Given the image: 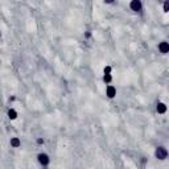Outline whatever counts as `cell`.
Here are the masks:
<instances>
[{
    "label": "cell",
    "mask_w": 169,
    "mask_h": 169,
    "mask_svg": "<svg viewBox=\"0 0 169 169\" xmlns=\"http://www.w3.org/2000/svg\"><path fill=\"white\" fill-rule=\"evenodd\" d=\"M128 7L131 11H134V12H142L143 11V3H142V0H131L130 4H128Z\"/></svg>",
    "instance_id": "3957f363"
},
{
    "label": "cell",
    "mask_w": 169,
    "mask_h": 169,
    "mask_svg": "<svg viewBox=\"0 0 169 169\" xmlns=\"http://www.w3.org/2000/svg\"><path fill=\"white\" fill-rule=\"evenodd\" d=\"M157 48H159V52H160V53L167 54L169 52V42L168 41H161L160 44H159Z\"/></svg>",
    "instance_id": "8992f818"
},
{
    "label": "cell",
    "mask_w": 169,
    "mask_h": 169,
    "mask_svg": "<svg viewBox=\"0 0 169 169\" xmlns=\"http://www.w3.org/2000/svg\"><path fill=\"white\" fill-rule=\"evenodd\" d=\"M7 118L9 120H16L19 118V112L11 107V109H8V111H7Z\"/></svg>",
    "instance_id": "52a82bcc"
},
{
    "label": "cell",
    "mask_w": 169,
    "mask_h": 169,
    "mask_svg": "<svg viewBox=\"0 0 169 169\" xmlns=\"http://www.w3.org/2000/svg\"><path fill=\"white\" fill-rule=\"evenodd\" d=\"M8 102L9 103H13V102H16V95H11L8 98Z\"/></svg>",
    "instance_id": "5bb4252c"
},
{
    "label": "cell",
    "mask_w": 169,
    "mask_h": 169,
    "mask_svg": "<svg viewBox=\"0 0 169 169\" xmlns=\"http://www.w3.org/2000/svg\"><path fill=\"white\" fill-rule=\"evenodd\" d=\"M155 157L157 159V160H165V159L168 157V149L165 147H163V145H160V147H156V149H155Z\"/></svg>",
    "instance_id": "7a4b0ae2"
},
{
    "label": "cell",
    "mask_w": 169,
    "mask_h": 169,
    "mask_svg": "<svg viewBox=\"0 0 169 169\" xmlns=\"http://www.w3.org/2000/svg\"><path fill=\"white\" fill-rule=\"evenodd\" d=\"M0 39H2V31H0Z\"/></svg>",
    "instance_id": "2e32d148"
},
{
    "label": "cell",
    "mask_w": 169,
    "mask_h": 169,
    "mask_svg": "<svg viewBox=\"0 0 169 169\" xmlns=\"http://www.w3.org/2000/svg\"><path fill=\"white\" fill-rule=\"evenodd\" d=\"M9 145H11V148H20L21 147V139L17 138V136H12V138L9 139Z\"/></svg>",
    "instance_id": "5b68a950"
},
{
    "label": "cell",
    "mask_w": 169,
    "mask_h": 169,
    "mask_svg": "<svg viewBox=\"0 0 169 169\" xmlns=\"http://www.w3.org/2000/svg\"><path fill=\"white\" fill-rule=\"evenodd\" d=\"M102 81H103V83H106V84H111L112 81H114V77H112V74H103Z\"/></svg>",
    "instance_id": "9c48e42d"
},
{
    "label": "cell",
    "mask_w": 169,
    "mask_h": 169,
    "mask_svg": "<svg viewBox=\"0 0 169 169\" xmlns=\"http://www.w3.org/2000/svg\"><path fill=\"white\" fill-rule=\"evenodd\" d=\"M103 74H112V66L111 65H106L103 68Z\"/></svg>",
    "instance_id": "30bf717a"
},
{
    "label": "cell",
    "mask_w": 169,
    "mask_h": 169,
    "mask_svg": "<svg viewBox=\"0 0 169 169\" xmlns=\"http://www.w3.org/2000/svg\"><path fill=\"white\" fill-rule=\"evenodd\" d=\"M37 163L40 164L41 167H49V164H50V157H49V155L48 153H45V152H40L39 155H37Z\"/></svg>",
    "instance_id": "6da1fadb"
},
{
    "label": "cell",
    "mask_w": 169,
    "mask_h": 169,
    "mask_svg": "<svg viewBox=\"0 0 169 169\" xmlns=\"http://www.w3.org/2000/svg\"><path fill=\"white\" fill-rule=\"evenodd\" d=\"M116 94H118V90H116V87L114 84H107L106 86V97L109 98V99H114L116 97Z\"/></svg>",
    "instance_id": "277c9868"
},
{
    "label": "cell",
    "mask_w": 169,
    "mask_h": 169,
    "mask_svg": "<svg viewBox=\"0 0 169 169\" xmlns=\"http://www.w3.org/2000/svg\"><path fill=\"white\" fill-rule=\"evenodd\" d=\"M163 11H164V13H168V12H169V0H165V2H164V4H163Z\"/></svg>",
    "instance_id": "8fae6325"
},
{
    "label": "cell",
    "mask_w": 169,
    "mask_h": 169,
    "mask_svg": "<svg viewBox=\"0 0 169 169\" xmlns=\"http://www.w3.org/2000/svg\"><path fill=\"white\" fill-rule=\"evenodd\" d=\"M91 36H93V32L90 29H87L86 32L83 33V37H84V40H90L91 39Z\"/></svg>",
    "instance_id": "7c38bea8"
},
{
    "label": "cell",
    "mask_w": 169,
    "mask_h": 169,
    "mask_svg": "<svg viewBox=\"0 0 169 169\" xmlns=\"http://www.w3.org/2000/svg\"><path fill=\"white\" fill-rule=\"evenodd\" d=\"M142 163H143V164L147 163V157H142Z\"/></svg>",
    "instance_id": "9a60e30c"
},
{
    "label": "cell",
    "mask_w": 169,
    "mask_h": 169,
    "mask_svg": "<svg viewBox=\"0 0 169 169\" xmlns=\"http://www.w3.org/2000/svg\"><path fill=\"white\" fill-rule=\"evenodd\" d=\"M45 139L44 138H36V145H44Z\"/></svg>",
    "instance_id": "4fadbf2b"
},
{
    "label": "cell",
    "mask_w": 169,
    "mask_h": 169,
    "mask_svg": "<svg viewBox=\"0 0 169 169\" xmlns=\"http://www.w3.org/2000/svg\"><path fill=\"white\" fill-rule=\"evenodd\" d=\"M167 110H168V107H167V105H165V103H163V102H159L157 105H156V111L159 112V114H165V112H167Z\"/></svg>",
    "instance_id": "ba28073f"
}]
</instances>
